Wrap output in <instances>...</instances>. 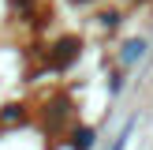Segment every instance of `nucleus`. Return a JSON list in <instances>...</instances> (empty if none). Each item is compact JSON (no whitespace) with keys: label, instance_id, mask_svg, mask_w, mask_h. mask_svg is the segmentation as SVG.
Wrapping results in <instances>:
<instances>
[{"label":"nucleus","instance_id":"obj_1","mask_svg":"<svg viewBox=\"0 0 153 150\" xmlns=\"http://www.w3.org/2000/svg\"><path fill=\"white\" fill-rule=\"evenodd\" d=\"M71 142H75V150H90V142H94V135H90L86 128H82V131H75V139H71Z\"/></svg>","mask_w":153,"mask_h":150}]
</instances>
